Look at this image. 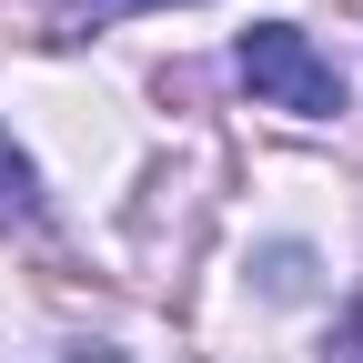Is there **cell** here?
Returning a JSON list of instances; mask_svg holds the SVG:
<instances>
[{"mask_svg":"<svg viewBox=\"0 0 363 363\" xmlns=\"http://www.w3.org/2000/svg\"><path fill=\"white\" fill-rule=\"evenodd\" d=\"M242 81H252V101H272V111H303V121H333V111H343V71L313 51L293 21H262V30H242Z\"/></svg>","mask_w":363,"mask_h":363,"instance_id":"6da1fadb","label":"cell"},{"mask_svg":"<svg viewBox=\"0 0 363 363\" xmlns=\"http://www.w3.org/2000/svg\"><path fill=\"white\" fill-rule=\"evenodd\" d=\"M0 222H30V162L0 142Z\"/></svg>","mask_w":363,"mask_h":363,"instance_id":"3957f363","label":"cell"},{"mask_svg":"<svg viewBox=\"0 0 363 363\" xmlns=\"http://www.w3.org/2000/svg\"><path fill=\"white\" fill-rule=\"evenodd\" d=\"M131 11H162V0H61V40H91V30H111V21H131Z\"/></svg>","mask_w":363,"mask_h":363,"instance_id":"7a4b0ae2","label":"cell"}]
</instances>
